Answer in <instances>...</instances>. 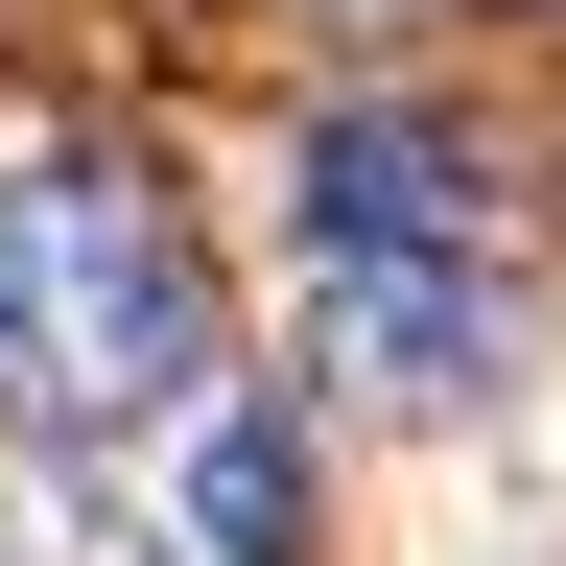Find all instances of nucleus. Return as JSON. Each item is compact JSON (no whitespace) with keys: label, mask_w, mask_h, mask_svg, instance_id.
<instances>
[{"label":"nucleus","mask_w":566,"mask_h":566,"mask_svg":"<svg viewBox=\"0 0 566 566\" xmlns=\"http://www.w3.org/2000/svg\"><path fill=\"white\" fill-rule=\"evenodd\" d=\"M189 354H212V283H189V237L95 166V142L0 166V401L24 424H142Z\"/></svg>","instance_id":"f257e3e1"},{"label":"nucleus","mask_w":566,"mask_h":566,"mask_svg":"<svg viewBox=\"0 0 566 566\" xmlns=\"http://www.w3.org/2000/svg\"><path fill=\"white\" fill-rule=\"evenodd\" d=\"M495 283L449 260V237H401V260H331V378L354 401H495Z\"/></svg>","instance_id":"f03ea898"},{"label":"nucleus","mask_w":566,"mask_h":566,"mask_svg":"<svg viewBox=\"0 0 566 566\" xmlns=\"http://www.w3.org/2000/svg\"><path fill=\"white\" fill-rule=\"evenodd\" d=\"M189 543H212V566H307V449H283L260 401L189 449Z\"/></svg>","instance_id":"20e7f679"},{"label":"nucleus","mask_w":566,"mask_h":566,"mask_svg":"<svg viewBox=\"0 0 566 566\" xmlns=\"http://www.w3.org/2000/svg\"><path fill=\"white\" fill-rule=\"evenodd\" d=\"M472 237V142L449 118H307V260H401Z\"/></svg>","instance_id":"7ed1b4c3"}]
</instances>
